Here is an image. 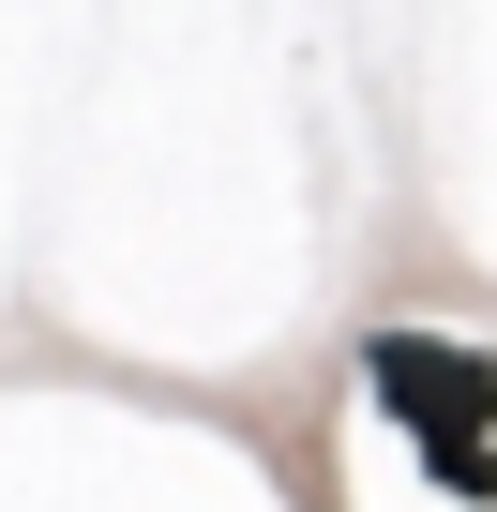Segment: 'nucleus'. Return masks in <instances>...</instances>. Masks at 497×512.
<instances>
[{
    "mask_svg": "<svg viewBox=\"0 0 497 512\" xmlns=\"http://www.w3.org/2000/svg\"><path fill=\"white\" fill-rule=\"evenodd\" d=\"M362 377H377V407H392V422H422V452H482V437H497V362H482V347L377 332V347H362Z\"/></svg>",
    "mask_w": 497,
    "mask_h": 512,
    "instance_id": "1",
    "label": "nucleus"
}]
</instances>
